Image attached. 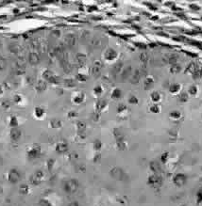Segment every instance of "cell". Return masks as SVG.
Returning a JSON list of instances; mask_svg holds the SVG:
<instances>
[{
  "label": "cell",
  "mask_w": 202,
  "mask_h": 206,
  "mask_svg": "<svg viewBox=\"0 0 202 206\" xmlns=\"http://www.w3.org/2000/svg\"><path fill=\"white\" fill-rule=\"evenodd\" d=\"M121 96H122V92L119 89H114V90H112V99L118 100V99H120Z\"/></svg>",
  "instance_id": "cb8c5ba5"
},
{
  "label": "cell",
  "mask_w": 202,
  "mask_h": 206,
  "mask_svg": "<svg viewBox=\"0 0 202 206\" xmlns=\"http://www.w3.org/2000/svg\"><path fill=\"white\" fill-rule=\"evenodd\" d=\"M92 73H93V75H95V76H98L100 75V69L97 68V67H94L93 71H92Z\"/></svg>",
  "instance_id": "f35d334b"
},
{
  "label": "cell",
  "mask_w": 202,
  "mask_h": 206,
  "mask_svg": "<svg viewBox=\"0 0 202 206\" xmlns=\"http://www.w3.org/2000/svg\"><path fill=\"white\" fill-rule=\"evenodd\" d=\"M132 80H131V82L132 83H136V82H138V80H139V73H138V72H136L135 73H134V75L132 76Z\"/></svg>",
  "instance_id": "b9f144b4"
},
{
  "label": "cell",
  "mask_w": 202,
  "mask_h": 206,
  "mask_svg": "<svg viewBox=\"0 0 202 206\" xmlns=\"http://www.w3.org/2000/svg\"><path fill=\"white\" fill-rule=\"evenodd\" d=\"M125 111H127V106H125V104H119L118 107H117V112L119 114H122L123 112H125Z\"/></svg>",
  "instance_id": "836d02e7"
},
{
  "label": "cell",
  "mask_w": 202,
  "mask_h": 206,
  "mask_svg": "<svg viewBox=\"0 0 202 206\" xmlns=\"http://www.w3.org/2000/svg\"><path fill=\"white\" fill-rule=\"evenodd\" d=\"M68 206H80V204H78V201H73V202H71V203L68 204Z\"/></svg>",
  "instance_id": "c3c4849f"
},
{
  "label": "cell",
  "mask_w": 202,
  "mask_h": 206,
  "mask_svg": "<svg viewBox=\"0 0 202 206\" xmlns=\"http://www.w3.org/2000/svg\"><path fill=\"white\" fill-rule=\"evenodd\" d=\"M114 137H115L116 140L124 139V136H123L122 132L119 130V129H114Z\"/></svg>",
  "instance_id": "f1b7e54d"
},
{
  "label": "cell",
  "mask_w": 202,
  "mask_h": 206,
  "mask_svg": "<svg viewBox=\"0 0 202 206\" xmlns=\"http://www.w3.org/2000/svg\"><path fill=\"white\" fill-rule=\"evenodd\" d=\"M39 205L40 206H53L52 202H51L48 199H46V198L41 199L39 201Z\"/></svg>",
  "instance_id": "4316f807"
},
{
  "label": "cell",
  "mask_w": 202,
  "mask_h": 206,
  "mask_svg": "<svg viewBox=\"0 0 202 206\" xmlns=\"http://www.w3.org/2000/svg\"><path fill=\"white\" fill-rule=\"evenodd\" d=\"M11 102H10L9 100H2L1 102H0V106L2 107L4 110H9L11 108Z\"/></svg>",
  "instance_id": "d4e9b609"
},
{
  "label": "cell",
  "mask_w": 202,
  "mask_h": 206,
  "mask_svg": "<svg viewBox=\"0 0 202 206\" xmlns=\"http://www.w3.org/2000/svg\"><path fill=\"white\" fill-rule=\"evenodd\" d=\"M129 103L131 104H138V99H137L135 96H131L129 99Z\"/></svg>",
  "instance_id": "8d00e7d4"
},
{
  "label": "cell",
  "mask_w": 202,
  "mask_h": 206,
  "mask_svg": "<svg viewBox=\"0 0 202 206\" xmlns=\"http://www.w3.org/2000/svg\"><path fill=\"white\" fill-rule=\"evenodd\" d=\"M93 146H94V150L95 151H99L101 150V148H102V142H101V140H99V139H95L94 141V143H93Z\"/></svg>",
  "instance_id": "83f0119b"
},
{
  "label": "cell",
  "mask_w": 202,
  "mask_h": 206,
  "mask_svg": "<svg viewBox=\"0 0 202 206\" xmlns=\"http://www.w3.org/2000/svg\"><path fill=\"white\" fill-rule=\"evenodd\" d=\"M21 177H22L21 172H20L18 168H11V170L8 171V173H7V181L12 184H18L20 180H21Z\"/></svg>",
  "instance_id": "7a4b0ae2"
},
{
  "label": "cell",
  "mask_w": 202,
  "mask_h": 206,
  "mask_svg": "<svg viewBox=\"0 0 202 206\" xmlns=\"http://www.w3.org/2000/svg\"><path fill=\"white\" fill-rule=\"evenodd\" d=\"M100 158H101L100 153H95V156L94 157V162H98L100 160Z\"/></svg>",
  "instance_id": "f6af8a7d"
},
{
  "label": "cell",
  "mask_w": 202,
  "mask_h": 206,
  "mask_svg": "<svg viewBox=\"0 0 202 206\" xmlns=\"http://www.w3.org/2000/svg\"><path fill=\"white\" fill-rule=\"evenodd\" d=\"M150 111L153 113H159L160 112V107L158 106H151V108H150Z\"/></svg>",
  "instance_id": "60d3db41"
},
{
  "label": "cell",
  "mask_w": 202,
  "mask_h": 206,
  "mask_svg": "<svg viewBox=\"0 0 202 206\" xmlns=\"http://www.w3.org/2000/svg\"><path fill=\"white\" fill-rule=\"evenodd\" d=\"M93 92H94V93L95 94V95H100V94L103 92V89H102L101 86H97V87L94 88Z\"/></svg>",
  "instance_id": "1f68e13d"
},
{
  "label": "cell",
  "mask_w": 202,
  "mask_h": 206,
  "mask_svg": "<svg viewBox=\"0 0 202 206\" xmlns=\"http://www.w3.org/2000/svg\"><path fill=\"white\" fill-rule=\"evenodd\" d=\"M86 123H84V121H78L77 124H76V128H77V130L78 133H83V132L86 130Z\"/></svg>",
  "instance_id": "ffe728a7"
},
{
  "label": "cell",
  "mask_w": 202,
  "mask_h": 206,
  "mask_svg": "<svg viewBox=\"0 0 202 206\" xmlns=\"http://www.w3.org/2000/svg\"><path fill=\"white\" fill-rule=\"evenodd\" d=\"M9 126L11 128H15L19 126V120L14 115H12L9 118Z\"/></svg>",
  "instance_id": "ac0fdd59"
},
{
  "label": "cell",
  "mask_w": 202,
  "mask_h": 206,
  "mask_svg": "<svg viewBox=\"0 0 202 206\" xmlns=\"http://www.w3.org/2000/svg\"><path fill=\"white\" fill-rule=\"evenodd\" d=\"M64 85L66 87H69V88H72L75 86V81L73 79H65L64 80Z\"/></svg>",
  "instance_id": "d6a6232c"
},
{
  "label": "cell",
  "mask_w": 202,
  "mask_h": 206,
  "mask_svg": "<svg viewBox=\"0 0 202 206\" xmlns=\"http://www.w3.org/2000/svg\"><path fill=\"white\" fill-rule=\"evenodd\" d=\"M170 116L173 118V119H179V118L180 117V112H177V111H175V112H172L170 114Z\"/></svg>",
  "instance_id": "7bdbcfd3"
},
{
  "label": "cell",
  "mask_w": 202,
  "mask_h": 206,
  "mask_svg": "<svg viewBox=\"0 0 202 206\" xmlns=\"http://www.w3.org/2000/svg\"><path fill=\"white\" fill-rule=\"evenodd\" d=\"M29 62L31 65H37L40 62V57L36 52H30L29 54Z\"/></svg>",
  "instance_id": "7c38bea8"
},
{
  "label": "cell",
  "mask_w": 202,
  "mask_h": 206,
  "mask_svg": "<svg viewBox=\"0 0 202 206\" xmlns=\"http://www.w3.org/2000/svg\"><path fill=\"white\" fill-rule=\"evenodd\" d=\"M162 178L158 175H152V176H149L148 183L150 185H153V186H158V185L162 184Z\"/></svg>",
  "instance_id": "8fae6325"
},
{
  "label": "cell",
  "mask_w": 202,
  "mask_h": 206,
  "mask_svg": "<svg viewBox=\"0 0 202 206\" xmlns=\"http://www.w3.org/2000/svg\"><path fill=\"white\" fill-rule=\"evenodd\" d=\"M77 59L80 63H83L85 60H86V57H85V55H82V54H78V55L77 56Z\"/></svg>",
  "instance_id": "d590c367"
},
{
  "label": "cell",
  "mask_w": 202,
  "mask_h": 206,
  "mask_svg": "<svg viewBox=\"0 0 202 206\" xmlns=\"http://www.w3.org/2000/svg\"><path fill=\"white\" fill-rule=\"evenodd\" d=\"M49 127L52 129H60L63 127V121L59 119H52L49 121Z\"/></svg>",
  "instance_id": "9a60e30c"
},
{
  "label": "cell",
  "mask_w": 202,
  "mask_h": 206,
  "mask_svg": "<svg viewBox=\"0 0 202 206\" xmlns=\"http://www.w3.org/2000/svg\"><path fill=\"white\" fill-rule=\"evenodd\" d=\"M7 67V60L4 57H0V71L5 70Z\"/></svg>",
  "instance_id": "4dcf8cb0"
},
{
  "label": "cell",
  "mask_w": 202,
  "mask_h": 206,
  "mask_svg": "<svg viewBox=\"0 0 202 206\" xmlns=\"http://www.w3.org/2000/svg\"><path fill=\"white\" fill-rule=\"evenodd\" d=\"M68 151V144L65 141H59L55 145V151L58 153H65Z\"/></svg>",
  "instance_id": "52a82bcc"
},
{
  "label": "cell",
  "mask_w": 202,
  "mask_h": 206,
  "mask_svg": "<svg viewBox=\"0 0 202 206\" xmlns=\"http://www.w3.org/2000/svg\"><path fill=\"white\" fill-rule=\"evenodd\" d=\"M149 167L150 168H151V170L153 172H155V173H158V172L160 171V165L159 163H157V162H151L149 165Z\"/></svg>",
  "instance_id": "484cf974"
},
{
  "label": "cell",
  "mask_w": 202,
  "mask_h": 206,
  "mask_svg": "<svg viewBox=\"0 0 202 206\" xmlns=\"http://www.w3.org/2000/svg\"><path fill=\"white\" fill-rule=\"evenodd\" d=\"M27 157L29 160H35L39 158L42 154V148L39 144L34 143L27 149Z\"/></svg>",
  "instance_id": "6da1fadb"
},
{
  "label": "cell",
  "mask_w": 202,
  "mask_h": 206,
  "mask_svg": "<svg viewBox=\"0 0 202 206\" xmlns=\"http://www.w3.org/2000/svg\"><path fill=\"white\" fill-rule=\"evenodd\" d=\"M33 116L37 120H43L46 116V110L42 106H36L33 110Z\"/></svg>",
  "instance_id": "9c48e42d"
},
{
  "label": "cell",
  "mask_w": 202,
  "mask_h": 206,
  "mask_svg": "<svg viewBox=\"0 0 202 206\" xmlns=\"http://www.w3.org/2000/svg\"><path fill=\"white\" fill-rule=\"evenodd\" d=\"M104 57H105V59H107L108 61H112V60H114V59H116V57H117V53H116L114 49H108L107 51L105 52Z\"/></svg>",
  "instance_id": "5bb4252c"
},
{
  "label": "cell",
  "mask_w": 202,
  "mask_h": 206,
  "mask_svg": "<svg viewBox=\"0 0 202 206\" xmlns=\"http://www.w3.org/2000/svg\"><path fill=\"white\" fill-rule=\"evenodd\" d=\"M197 196H198V201H202V188L199 190V192H198V194H197Z\"/></svg>",
  "instance_id": "7dc6e473"
},
{
  "label": "cell",
  "mask_w": 202,
  "mask_h": 206,
  "mask_svg": "<svg viewBox=\"0 0 202 206\" xmlns=\"http://www.w3.org/2000/svg\"><path fill=\"white\" fill-rule=\"evenodd\" d=\"M110 174L115 180H122L123 176H124V172L120 168H112L110 171Z\"/></svg>",
  "instance_id": "ba28073f"
},
{
  "label": "cell",
  "mask_w": 202,
  "mask_h": 206,
  "mask_svg": "<svg viewBox=\"0 0 202 206\" xmlns=\"http://www.w3.org/2000/svg\"><path fill=\"white\" fill-rule=\"evenodd\" d=\"M10 50L12 52V53H17L19 51V46L18 45H15V44H13V45H11L10 46Z\"/></svg>",
  "instance_id": "ab89813d"
},
{
  "label": "cell",
  "mask_w": 202,
  "mask_h": 206,
  "mask_svg": "<svg viewBox=\"0 0 202 206\" xmlns=\"http://www.w3.org/2000/svg\"><path fill=\"white\" fill-rule=\"evenodd\" d=\"M18 191H19V194L20 195H29V192H30V186L29 184H20V186L18 188Z\"/></svg>",
  "instance_id": "2e32d148"
},
{
  "label": "cell",
  "mask_w": 202,
  "mask_h": 206,
  "mask_svg": "<svg viewBox=\"0 0 202 206\" xmlns=\"http://www.w3.org/2000/svg\"><path fill=\"white\" fill-rule=\"evenodd\" d=\"M151 99L153 102H159L160 99H161V96L159 95L158 92H154L151 94Z\"/></svg>",
  "instance_id": "e575fe53"
},
{
  "label": "cell",
  "mask_w": 202,
  "mask_h": 206,
  "mask_svg": "<svg viewBox=\"0 0 202 206\" xmlns=\"http://www.w3.org/2000/svg\"><path fill=\"white\" fill-rule=\"evenodd\" d=\"M9 136L12 141H18L22 137V131L19 129V127L11 128Z\"/></svg>",
  "instance_id": "8992f818"
},
{
  "label": "cell",
  "mask_w": 202,
  "mask_h": 206,
  "mask_svg": "<svg viewBox=\"0 0 202 206\" xmlns=\"http://www.w3.org/2000/svg\"><path fill=\"white\" fill-rule=\"evenodd\" d=\"M116 148L119 151H124L127 149V142L124 139L121 140H116Z\"/></svg>",
  "instance_id": "44dd1931"
},
{
  "label": "cell",
  "mask_w": 202,
  "mask_h": 206,
  "mask_svg": "<svg viewBox=\"0 0 202 206\" xmlns=\"http://www.w3.org/2000/svg\"><path fill=\"white\" fill-rule=\"evenodd\" d=\"M76 78H77L78 80H80V81H85V80L87 79L86 76L83 75H80V73H78V75H77Z\"/></svg>",
  "instance_id": "ee69618b"
},
{
  "label": "cell",
  "mask_w": 202,
  "mask_h": 206,
  "mask_svg": "<svg viewBox=\"0 0 202 206\" xmlns=\"http://www.w3.org/2000/svg\"><path fill=\"white\" fill-rule=\"evenodd\" d=\"M3 191H4V189H3V186L1 184H0V195L3 194Z\"/></svg>",
  "instance_id": "f907efd6"
},
{
  "label": "cell",
  "mask_w": 202,
  "mask_h": 206,
  "mask_svg": "<svg viewBox=\"0 0 202 206\" xmlns=\"http://www.w3.org/2000/svg\"><path fill=\"white\" fill-rule=\"evenodd\" d=\"M77 116H78V113L76 111H69L67 114V117L69 118V119H75Z\"/></svg>",
  "instance_id": "74e56055"
},
{
  "label": "cell",
  "mask_w": 202,
  "mask_h": 206,
  "mask_svg": "<svg viewBox=\"0 0 202 206\" xmlns=\"http://www.w3.org/2000/svg\"><path fill=\"white\" fill-rule=\"evenodd\" d=\"M42 78L44 81H47V82L53 83V84H56V83H58V81H59L58 76L50 70H44V72L42 73Z\"/></svg>",
  "instance_id": "5b68a950"
},
{
  "label": "cell",
  "mask_w": 202,
  "mask_h": 206,
  "mask_svg": "<svg viewBox=\"0 0 202 206\" xmlns=\"http://www.w3.org/2000/svg\"><path fill=\"white\" fill-rule=\"evenodd\" d=\"M44 179V172L42 170H36L34 173L29 177V184L37 186L43 183Z\"/></svg>",
  "instance_id": "277c9868"
},
{
  "label": "cell",
  "mask_w": 202,
  "mask_h": 206,
  "mask_svg": "<svg viewBox=\"0 0 202 206\" xmlns=\"http://www.w3.org/2000/svg\"><path fill=\"white\" fill-rule=\"evenodd\" d=\"M23 97L22 95H20V94H15L14 96H13L12 98V101H13V103H14L15 104H22L23 103Z\"/></svg>",
  "instance_id": "f546056e"
},
{
  "label": "cell",
  "mask_w": 202,
  "mask_h": 206,
  "mask_svg": "<svg viewBox=\"0 0 202 206\" xmlns=\"http://www.w3.org/2000/svg\"><path fill=\"white\" fill-rule=\"evenodd\" d=\"M47 89V85H46V82L44 80H39L38 82L35 84V86H34V90H36V92L38 93H42L44 92H46Z\"/></svg>",
  "instance_id": "30bf717a"
},
{
  "label": "cell",
  "mask_w": 202,
  "mask_h": 206,
  "mask_svg": "<svg viewBox=\"0 0 202 206\" xmlns=\"http://www.w3.org/2000/svg\"><path fill=\"white\" fill-rule=\"evenodd\" d=\"M65 42H66V44L67 45H69V46H73L75 44V42H76V38H75V36L74 35H67L65 37Z\"/></svg>",
  "instance_id": "7402d4cb"
},
{
  "label": "cell",
  "mask_w": 202,
  "mask_h": 206,
  "mask_svg": "<svg viewBox=\"0 0 202 206\" xmlns=\"http://www.w3.org/2000/svg\"><path fill=\"white\" fill-rule=\"evenodd\" d=\"M78 187H80V184L75 179H70L63 184V190L68 194H73L77 192Z\"/></svg>",
  "instance_id": "3957f363"
},
{
  "label": "cell",
  "mask_w": 202,
  "mask_h": 206,
  "mask_svg": "<svg viewBox=\"0 0 202 206\" xmlns=\"http://www.w3.org/2000/svg\"><path fill=\"white\" fill-rule=\"evenodd\" d=\"M54 166H55V159H53V158H49V159L46 160V167L47 168V170L51 171L54 168Z\"/></svg>",
  "instance_id": "603a6c76"
},
{
  "label": "cell",
  "mask_w": 202,
  "mask_h": 206,
  "mask_svg": "<svg viewBox=\"0 0 202 206\" xmlns=\"http://www.w3.org/2000/svg\"><path fill=\"white\" fill-rule=\"evenodd\" d=\"M85 100V94L82 92H78L77 94H75L72 98V101H73L74 104H80L84 102Z\"/></svg>",
  "instance_id": "4fadbf2b"
},
{
  "label": "cell",
  "mask_w": 202,
  "mask_h": 206,
  "mask_svg": "<svg viewBox=\"0 0 202 206\" xmlns=\"http://www.w3.org/2000/svg\"><path fill=\"white\" fill-rule=\"evenodd\" d=\"M186 181V177L184 176L183 174H178L174 178V183H175L177 185H182L184 184Z\"/></svg>",
  "instance_id": "d6986e66"
},
{
  "label": "cell",
  "mask_w": 202,
  "mask_h": 206,
  "mask_svg": "<svg viewBox=\"0 0 202 206\" xmlns=\"http://www.w3.org/2000/svg\"><path fill=\"white\" fill-rule=\"evenodd\" d=\"M3 92H4V88H3V86L0 85V95L3 93Z\"/></svg>",
  "instance_id": "681fc988"
},
{
  "label": "cell",
  "mask_w": 202,
  "mask_h": 206,
  "mask_svg": "<svg viewBox=\"0 0 202 206\" xmlns=\"http://www.w3.org/2000/svg\"><path fill=\"white\" fill-rule=\"evenodd\" d=\"M167 157H168V153H163V156H162V161H163V162H166Z\"/></svg>",
  "instance_id": "bcb514c9"
},
{
  "label": "cell",
  "mask_w": 202,
  "mask_h": 206,
  "mask_svg": "<svg viewBox=\"0 0 202 206\" xmlns=\"http://www.w3.org/2000/svg\"><path fill=\"white\" fill-rule=\"evenodd\" d=\"M107 106H108V104L104 100H99L95 103V109H97V111H98V112L103 111L105 108H107Z\"/></svg>",
  "instance_id": "e0dca14e"
}]
</instances>
